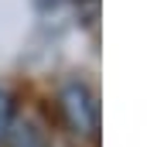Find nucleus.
<instances>
[{
	"label": "nucleus",
	"instance_id": "obj_1",
	"mask_svg": "<svg viewBox=\"0 0 147 147\" xmlns=\"http://www.w3.org/2000/svg\"><path fill=\"white\" fill-rule=\"evenodd\" d=\"M58 103H62L65 127L72 130L75 137L96 140V134H99V103H96L92 89L82 86V82H69V86L62 89Z\"/></svg>",
	"mask_w": 147,
	"mask_h": 147
},
{
	"label": "nucleus",
	"instance_id": "obj_2",
	"mask_svg": "<svg viewBox=\"0 0 147 147\" xmlns=\"http://www.w3.org/2000/svg\"><path fill=\"white\" fill-rule=\"evenodd\" d=\"M7 144L10 147H48V140L41 137V130H38L34 123H10L7 127Z\"/></svg>",
	"mask_w": 147,
	"mask_h": 147
},
{
	"label": "nucleus",
	"instance_id": "obj_3",
	"mask_svg": "<svg viewBox=\"0 0 147 147\" xmlns=\"http://www.w3.org/2000/svg\"><path fill=\"white\" fill-rule=\"evenodd\" d=\"M14 123V103H10V96L0 89V137L7 134V127Z\"/></svg>",
	"mask_w": 147,
	"mask_h": 147
}]
</instances>
